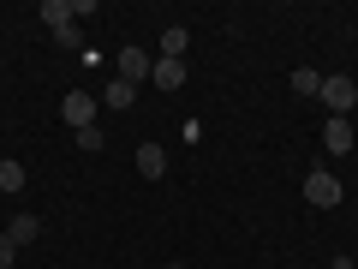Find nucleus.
Masks as SVG:
<instances>
[{
  "instance_id": "f257e3e1",
  "label": "nucleus",
  "mask_w": 358,
  "mask_h": 269,
  "mask_svg": "<svg viewBox=\"0 0 358 269\" xmlns=\"http://www.w3.org/2000/svg\"><path fill=\"white\" fill-rule=\"evenodd\" d=\"M317 96H322V108H329V114H352V102H358V84H352L346 72H329Z\"/></svg>"
},
{
  "instance_id": "f03ea898",
  "label": "nucleus",
  "mask_w": 358,
  "mask_h": 269,
  "mask_svg": "<svg viewBox=\"0 0 358 269\" xmlns=\"http://www.w3.org/2000/svg\"><path fill=\"white\" fill-rule=\"evenodd\" d=\"M341 198H346V186L329 174V167H317V174L305 179V204H317V209H334Z\"/></svg>"
},
{
  "instance_id": "7ed1b4c3",
  "label": "nucleus",
  "mask_w": 358,
  "mask_h": 269,
  "mask_svg": "<svg viewBox=\"0 0 358 269\" xmlns=\"http://www.w3.org/2000/svg\"><path fill=\"white\" fill-rule=\"evenodd\" d=\"M60 120H66L72 132L96 126V96H90V90H66V102H60Z\"/></svg>"
},
{
  "instance_id": "20e7f679",
  "label": "nucleus",
  "mask_w": 358,
  "mask_h": 269,
  "mask_svg": "<svg viewBox=\"0 0 358 269\" xmlns=\"http://www.w3.org/2000/svg\"><path fill=\"white\" fill-rule=\"evenodd\" d=\"M322 150H329V156H346V150H352V120H346V114H329V120H322Z\"/></svg>"
},
{
  "instance_id": "39448f33",
  "label": "nucleus",
  "mask_w": 358,
  "mask_h": 269,
  "mask_svg": "<svg viewBox=\"0 0 358 269\" xmlns=\"http://www.w3.org/2000/svg\"><path fill=\"white\" fill-rule=\"evenodd\" d=\"M114 72H120V78H126V84H131V90H138V84H143V78H150V72H155V54H143V48H126V54H120V66H114Z\"/></svg>"
},
{
  "instance_id": "423d86ee",
  "label": "nucleus",
  "mask_w": 358,
  "mask_h": 269,
  "mask_svg": "<svg viewBox=\"0 0 358 269\" xmlns=\"http://www.w3.org/2000/svg\"><path fill=\"white\" fill-rule=\"evenodd\" d=\"M131 162H138L143 179H162V174H167V150H162V144H138V150H131Z\"/></svg>"
},
{
  "instance_id": "0eeeda50",
  "label": "nucleus",
  "mask_w": 358,
  "mask_h": 269,
  "mask_svg": "<svg viewBox=\"0 0 358 269\" xmlns=\"http://www.w3.org/2000/svg\"><path fill=\"white\" fill-rule=\"evenodd\" d=\"M150 84H155V90H167V96H173V90L185 84V60H162V54H155V72H150Z\"/></svg>"
},
{
  "instance_id": "6e6552de",
  "label": "nucleus",
  "mask_w": 358,
  "mask_h": 269,
  "mask_svg": "<svg viewBox=\"0 0 358 269\" xmlns=\"http://www.w3.org/2000/svg\"><path fill=\"white\" fill-rule=\"evenodd\" d=\"M36 18H42L48 30H66V25H72V0H42Z\"/></svg>"
},
{
  "instance_id": "1a4fd4ad",
  "label": "nucleus",
  "mask_w": 358,
  "mask_h": 269,
  "mask_svg": "<svg viewBox=\"0 0 358 269\" xmlns=\"http://www.w3.org/2000/svg\"><path fill=\"white\" fill-rule=\"evenodd\" d=\"M185 48H192L185 25H167V30H162V60H185Z\"/></svg>"
},
{
  "instance_id": "9d476101",
  "label": "nucleus",
  "mask_w": 358,
  "mask_h": 269,
  "mask_svg": "<svg viewBox=\"0 0 358 269\" xmlns=\"http://www.w3.org/2000/svg\"><path fill=\"white\" fill-rule=\"evenodd\" d=\"M287 84H293V96H317V90H322V72H317V66H293Z\"/></svg>"
},
{
  "instance_id": "9b49d317",
  "label": "nucleus",
  "mask_w": 358,
  "mask_h": 269,
  "mask_svg": "<svg viewBox=\"0 0 358 269\" xmlns=\"http://www.w3.org/2000/svg\"><path fill=\"white\" fill-rule=\"evenodd\" d=\"M36 233H42V221H36V216L24 209V216H13V228H6V240H13V245H30Z\"/></svg>"
},
{
  "instance_id": "f8f14e48",
  "label": "nucleus",
  "mask_w": 358,
  "mask_h": 269,
  "mask_svg": "<svg viewBox=\"0 0 358 269\" xmlns=\"http://www.w3.org/2000/svg\"><path fill=\"white\" fill-rule=\"evenodd\" d=\"M0 192H6V198L24 192V162H0Z\"/></svg>"
},
{
  "instance_id": "ddd939ff",
  "label": "nucleus",
  "mask_w": 358,
  "mask_h": 269,
  "mask_svg": "<svg viewBox=\"0 0 358 269\" xmlns=\"http://www.w3.org/2000/svg\"><path fill=\"white\" fill-rule=\"evenodd\" d=\"M102 102H108V108H131V102H138V90H131L126 78H114V84L102 90Z\"/></svg>"
},
{
  "instance_id": "4468645a",
  "label": "nucleus",
  "mask_w": 358,
  "mask_h": 269,
  "mask_svg": "<svg viewBox=\"0 0 358 269\" xmlns=\"http://www.w3.org/2000/svg\"><path fill=\"white\" fill-rule=\"evenodd\" d=\"M102 144H108V132H102V126H84V132H78V150H84V156H96Z\"/></svg>"
},
{
  "instance_id": "2eb2a0df",
  "label": "nucleus",
  "mask_w": 358,
  "mask_h": 269,
  "mask_svg": "<svg viewBox=\"0 0 358 269\" xmlns=\"http://www.w3.org/2000/svg\"><path fill=\"white\" fill-rule=\"evenodd\" d=\"M54 42H60V48H78V42H84V30H78V25H66V30H54Z\"/></svg>"
},
{
  "instance_id": "dca6fc26",
  "label": "nucleus",
  "mask_w": 358,
  "mask_h": 269,
  "mask_svg": "<svg viewBox=\"0 0 358 269\" xmlns=\"http://www.w3.org/2000/svg\"><path fill=\"white\" fill-rule=\"evenodd\" d=\"M13 263H18V245L6 240V233H0V269H13Z\"/></svg>"
},
{
  "instance_id": "f3484780",
  "label": "nucleus",
  "mask_w": 358,
  "mask_h": 269,
  "mask_svg": "<svg viewBox=\"0 0 358 269\" xmlns=\"http://www.w3.org/2000/svg\"><path fill=\"white\" fill-rule=\"evenodd\" d=\"M329 269H358V263H352V257H329Z\"/></svg>"
},
{
  "instance_id": "a211bd4d",
  "label": "nucleus",
  "mask_w": 358,
  "mask_h": 269,
  "mask_svg": "<svg viewBox=\"0 0 358 269\" xmlns=\"http://www.w3.org/2000/svg\"><path fill=\"white\" fill-rule=\"evenodd\" d=\"M162 269H185V263H162Z\"/></svg>"
}]
</instances>
